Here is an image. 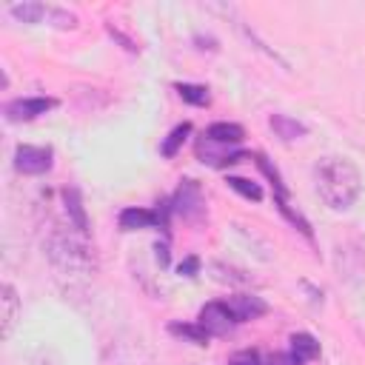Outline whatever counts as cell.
<instances>
[{"instance_id": "obj_2", "label": "cell", "mask_w": 365, "mask_h": 365, "mask_svg": "<svg viewBox=\"0 0 365 365\" xmlns=\"http://www.w3.org/2000/svg\"><path fill=\"white\" fill-rule=\"evenodd\" d=\"M46 257L48 262L66 274V277H91L97 271V257L94 248L88 245L86 234H80L74 225H54L46 234Z\"/></svg>"}, {"instance_id": "obj_12", "label": "cell", "mask_w": 365, "mask_h": 365, "mask_svg": "<svg viewBox=\"0 0 365 365\" xmlns=\"http://www.w3.org/2000/svg\"><path fill=\"white\" fill-rule=\"evenodd\" d=\"M202 137H208V140L217 143V145H237V143L245 137V131H242V125H237V123H211Z\"/></svg>"}, {"instance_id": "obj_6", "label": "cell", "mask_w": 365, "mask_h": 365, "mask_svg": "<svg viewBox=\"0 0 365 365\" xmlns=\"http://www.w3.org/2000/svg\"><path fill=\"white\" fill-rule=\"evenodd\" d=\"M168 211V208H165ZM165 211H154V208H123L120 211V228L123 231H140V228H165Z\"/></svg>"}, {"instance_id": "obj_3", "label": "cell", "mask_w": 365, "mask_h": 365, "mask_svg": "<svg viewBox=\"0 0 365 365\" xmlns=\"http://www.w3.org/2000/svg\"><path fill=\"white\" fill-rule=\"evenodd\" d=\"M51 163H54V151L48 145H17L14 148V168L20 174H29V177L46 174Z\"/></svg>"}, {"instance_id": "obj_4", "label": "cell", "mask_w": 365, "mask_h": 365, "mask_svg": "<svg viewBox=\"0 0 365 365\" xmlns=\"http://www.w3.org/2000/svg\"><path fill=\"white\" fill-rule=\"evenodd\" d=\"M54 106H57L54 97H20V100L6 103L3 114H6L9 123H26V120H34V117L51 111Z\"/></svg>"}, {"instance_id": "obj_15", "label": "cell", "mask_w": 365, "mask_h": 365, "mask_svg": "<svg viewBox=\"0 0 365 365\" xmlns=\"http://www.w3.org/2000/svg\"><path fill=\"white\" fill-rule=\"evenodd\" d=\"M174 88H177L180 100H185V103H191V106H208V103H211L208 88L200 86V83H177Z\"/></svg>"}, {"instance_id": "obj_16", "label": "cell", "mask_w": 365, "mask_h": 365, "mask_svg": "<svg viewBox=\"0 0 365 365\" xmlns=\"http://www.w3.org/2000/svg\"><path fill=\"white\" fill-rule=\"evenodd\" d=\"M188 134H191V123H180V125H174V128L168 131V137L163 140V145H160L163 157H174V154L180 151V145L185 143Z\"/></svg>"}, {"instance_id": "obj_11", "label": "cell", "mask_w": 365, "mask_h": 365, "mask_svg": "<svg viewBox=\"0 0 365 365\" xmlns=\"http://www.w3.org/2000/svg\"><path fill=\"white\" fill-rule=\"evenodd\" d=\"M268 125L274 128V134H277L282 143H294V140L305 137V131H308L299 120H294V117H288V114H271V117H268Z\"/></svg>"}, {"instance_id": "obj_17", "label": "cell", "mask_w": 365, "mask_h": 365, "mask_svg": "<svg viewBox=\"0 0 365 365\" xmlns=\"http://www.w3.org/2000/svg\"><path fill=\"white\" fill-rule=\"evenodd\" d=\"M237 194H242L245 200H254V202H259L262 200V188L254 182V180H245V177H228L225 180Z\"/></svg>"}, {"instance_id": "obj_13", "label": "cell", "mask_w": 365, "mask_h": 365, "mask_svg": "<svg viewBox=\"0 0 365 365\" xmlns=\"http://www.w3.org/2000/svg\"><path fill=\"white\" fill-rule=\"evenodd\" d=\"M48 9L51 6H43V3H14L9 6V14L17 17L20 23H43L48 20Z\"/></svg>"}, {"instance_id": "obj_14", "label": "cell", "mask_w": 365, "mask_h": 365, "mask_svg": "<svg viewBox=\"0 0 365 365\" xmlns=\"http://www.w3.org/2000/svg\"><path fill=\"white\" fill-rule=\"evenodd\" d=\"M291 354H297L302 362H305V359H314V356H319V342H317L311 334L299 331V334L291 336Z\"/></svg>"}, {"instance_id": "obj_10", "label": "cell", "mask_w": 365, "mask_h": 365, "mask_svg": "<svg viewBox=\"0 0 365 365\" xmlns=\"http://www.w3.org/2000/svg\"><path fill=\"white\" fill-rule=\"evenodd\" d=\"M63 202H66V214H68V225H74L80 234L88 237V217L83 208V197L77 188H66L63 191Z\"/></svg>"}, {"instance_id": "obj_8", "label": "cell", "mask_w": 365, "mask_h": 365, "mask_svg": "<svg viewBox=\"0 0 365 365\" xmlns=\"http://www.w3.org/2000/svg\"><path fill=\"white\" fill-rule=\"evenodd\" d=\"M225 302H228L231 314L237 317V322L257 319V317H262V314L268 311V305H265L259 297H254V294H234V297H228Z\"/></svg>"}, {"instance_id": "obj_1", "label": "cell", "mask_w": 365, "mask_h": 365, "mask_svg": "<svg viewBox=\"0 0 365 365\" xmlns=\"http://www.w3.org/2000/svg\"><path fill=\"white\" fill-rule=\"evenodd\" d=\"M314 182L319 200L331 211H348L362 191L359 168L345 157H322L314 165Z\"/></svg>"}, {"instance_id": "obj_5", "label": "cell", "mask_w": 365, "mask_h": 365, "mask_svg": "<svg viewBox=\"0 0 365 365\" xmlns=\"http://www.w3.org/2000/svg\"><path fill=\"white\" fill-rule=\"evenodd\" d=\"M197 322L208 331V336H222V334H228V331L237 325V317L231 314L228 302H208V305L200 311Z\"/></svg>"}, {"instance_id": "obj_19", "label": "cell", "mask_w": 365, "mask_h": 365, "mask_svg": "<svg viewBox=\"0 0 365 365\" xmlns=\"http://www.w3.org/2000/svg\"><path fill=\"white\" fill-rule=\"evenodd\" d=\"M228 365H262V359H259L257 351L245 348V351H237V354L228 359Z\"/></svg>"}, {"instance_id": "obj_20", "label": "cell", "mask_w": 365, "mask_h": 365, "mask_svg": "<svg viewBox=\"0 0 365 365\" xmlns=\"http://www.w3.org/2000/svg\"><path fill=\"white\" fill-rule=\"evenodd\" d=\"M271 365H302V359L288 351V354H277V356L271 359Z\"/></svg>"}, {"instance_id": "obj_18", "label": "cell", "mask_w": 365, "mask_h": 365, "mask_svg": "<svg viewBox=\"0 0 365 365\" xmlns=\"http://www.w3.org/2000/svg\"><path fill=\"white\" fill-rule=\"evenodd\" d=\"M171 334L188 336V339H191V342H197V345H208V339H211V336H208V331H205L200 322H194V325H185V322L180 325V322H174V325H171Z\"/></svg>"}, {"instance_id": "obj_21", "label": "cell", "mask_w": 365, "mask_h": 365, "mask_svg": "<svg viewBox=\"0 0 365 365\" xmlns=\"http://www.w3.org/2000/svg\"><path fill=\"white\" fill-rule=\"evenodd\" d=\"M197 268H200V259H197V257H188L185 262H180V274H182V277H194Z\"/></svg>"}, {"instance_id": "obj_7", "label": "cell", "mask_w": 365, "mask_h": 365, "mask_svg": "<svg viewBox=\"0 0 365 365\" xmlns=\"http://www.w3.org/2000/svg\"><path fill=\"white\" fill-rule=\"evenodd\" d=\"M174 205V211L177 214H182V217H200L202 214V194H200V185L194 182V180H182V185L177 188V194H174V200H171Z\"/></svg>"}, {"instance_id": "obj_9", "label": "cell", "mask_w": 365, "mask_h": 365, "mask_svg": "<svg viewBox=\"0 0 365 365\" xmlns=\"http://www.w3.org/2000/svg\"><path fill=\"white\" fill-rule=\"evenodd\" d=\"M0 305H3V339H9L14 325H17V319H20V311H23V302H20V297H17L11 282H3Z\"/></svg>"}]
</instances>
